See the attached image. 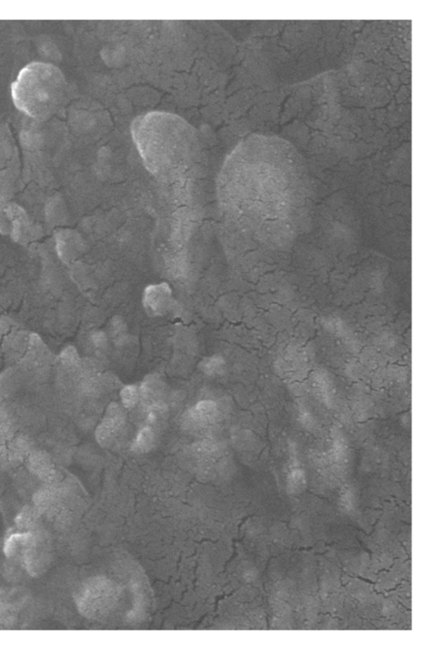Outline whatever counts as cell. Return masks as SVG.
Returning a JSON list of instances; mask_svg holds the SVG:
<instances>
[{"label":"cell","mask_w":424,"mask_h":649,"mask_svg":"<svg viewBox=\"0 0 424 649\" xmlns=\"http://www.w3.org/2000/svg\"><path fill=\"white\" fill-rule=\"evenodd\" d=\"M170 289L166 284L150 286L146 290L144 304L146 311L152 315H162L170 304Z\"/></svg>","instance_id":"5b68a950"},{"label":"cell","mask_w":424,"mask_h":649,"mask_svg":"<svg viewBox=\"0 0 424 649\" xmlns=\"http://www.w3.org/2000/svg\"><path fill=\"white\" fill-rule=\"evenodd\" d=\"M2 204H3L2 197L1 195H0V211H1V209H2Z\"/></svg>","instance_id":"5bb4252c"},{"label":"cell","mask_w":424,"mask_h":649,"mask_svg":"<svg viewBox=\"0 0 424 649\" xmlns=\"http://www.w3.org/2000/svg\"><path fill=\"white\" fill-rule=\"evenodd\" d=\"M132 134L146 166L158 173L173 160L189 156L198 149L196 129L185 120L166 112H150L138 117Z\"/></svg>","instance_id":"6da1fadb"},{"label":"cell","mask_w":424,"mask_h":649,"mask_svg":"<svg viewBox=\"0 0 424 649\" xmlns=\"http://www.w3.org/2000/svg\"><path fill=\"white\" fill-rule=\"evenodd\" d=\"M217 415V403L209 400L198 402L189 413V418L198 425H207L215 422Z\"/></svg>","instance_id":"ba28073f"},{"label":"cell","mask_w":424,"mask_h":649,"mask_svg":"<svg viewBox=\"0 0 424 649\" xmlns=\"http://www.w3.org/2000/svg\"><path fill=\"white\" fill-rule=\"evenodd\" d=\"M95 342H96V345H97L98 347H99V348L104 347V346H105V342H106V339H105V336H104V335H98L97 337L95 338Z\"/></svg>","instance_id":"4fadbf2b"},{"label":"cell","mask_w":424,"mask_h":649,"mask_svg":"<svg viewBox=\"0 0 424 649\" xmlns=\"http://www.w3.org/2000/svg\"><path fill=\"white\" fill-rule=\"evenodd\" d=\"M66 82L55 66L34 62L24 67L12 85L15 106L37 120L55 113L64 99Z\"/></svg>","instance_id":"7a4b0ae2"},{"label":"cell","mask_w":424,"mask_h":649,"mask_svg":"<svg viewBox=\"0 0 424 649\" xmlns=\"http://www.w3.org/2000/svg\"><path fill=\"white\" fill-rule=\"evenodd\" d=\"M124 422L126 415L122 407L117 403H111L107 407L103 420L96 431V438L99 445L107 446L112 444L122 431Z\"/></svg>","instance_id":"3957f363"},{"label":"cell","mask_w":424,"mask_h":649,"mask_svg":"<svg viewBox=\"0 0 424 649\" xmlns=\"http://www.w3.org/2000/svg\"><path fill=\"white\" fill-rule=\"evenodd\" d=\"M163 383L156 375L148 376L142 383L140 388L142 401H144L148 408L163 405L161 398L163 397Z\"/></svg>","instance_id":"8992f818"},{"label":"cell","mask_w":424,"mask_h":649,"mask_svg":"<svg viewBox=\"0 0 424 649\" xmlns=\"http://www.w3.org/2000/svg\"><path fill=\"white\" fill-rule=\"evenodd\" d=\"M56 236L58 255L65 262L78 257L80 252L79 236L73 231H61Z\"/></svg>","instance_id":"52a82bcc"},{"label":"cell","mask_w":424,"mask_h":649,"mask_svg":"<svg viewBox=\"0 0 424 649\" xmlns=\"http://www.w3.org/2000/svg\"><path fill=\"white\" fill-rule=\"evenodd\" d=\"M155 444V434L149 427L142 428L132 445V450L138 454L148 453Z\"/></svg>","instance_id":"9c48e42d"},{"label":"cell","mask_w":424,"mask_h":649,"mask_svg":"<svg viewBox=\"0 0 424 649\" xmlns=\"http://www.w3.org/2000/svg\"><path fill=\"white\" fill-rule=\"evenodd\" d=\"M225 369V362L221 357L213 356L206 358L200 364V369L209 376L220 375Z\"/></svg>","instance_id":"30bf717a"},{"label":"cell","mask_w":424,"mask_h":649,"mask_svg":"<svg viewBox=\"0 0 424 649\" xmlns=\"http://www.w3.org/2000/svg\"><path fill=\"white\" fill-rule=\"evenodd\" d=\"M62 358H64V360L68 362V364L71 365L77 364L79 361L78 352L73 347L65 349V351L62 352Z\"/></svg>","instance_id":"7c38bea8"},{"label":"cell","mask_w":424,"mask_h":649,"mask_svg":"<svg viewBox=\"0 0 424 649\" xmlns=\"http://www.w3.org/2000/svg\"><path fill=\"white\" fill-rule=\"evenodd\" d=\"M123 406L127 409H133L137 405L140 398V388L133 385H129L122 388L120 392Z\"/></svg>","instance_id":"8fae6325"},{"label":"cell","mask_w":424,"mask_h":649,"mask_svg":"<svg viewBox=\"0 0 424 649\" xmlns=\"http://www.w3.org/2000/svg\"><path fill=\"white\" fill-rule=\"evenodd\" d=\"M87 597H91L92 610L98 615L109 612L115 606L118 590L108 580L95 582L87 590Z\"/></svg>","instance_id":"277c9868"}]
</instances>
